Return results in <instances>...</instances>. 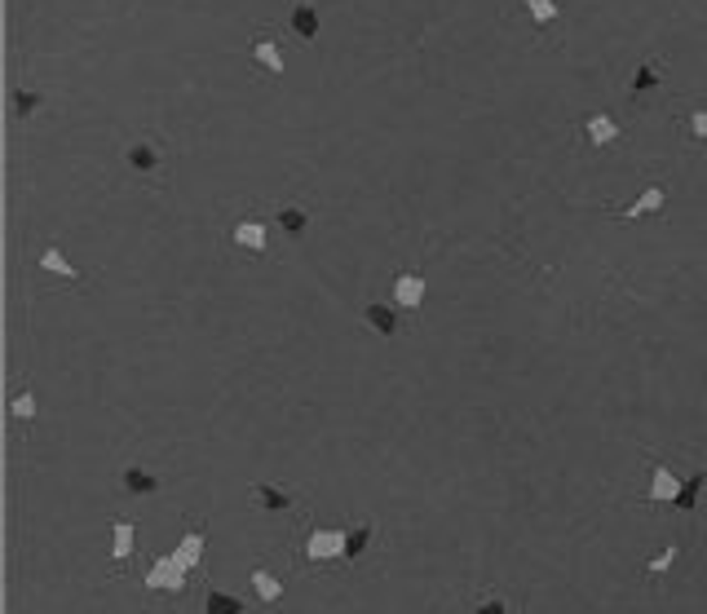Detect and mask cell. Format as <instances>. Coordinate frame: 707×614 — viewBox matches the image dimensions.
<instances>
[{
    "label": "cell",
    "instance_id": "6da1fadb",
    "mask_svg": "<svg viewBox=\"0 0 707 614\" xmlns=\"http://www.w3.org/2000/svg\"><path fill=\"white\" fill-rule=\"evenodd\" d=\"M124 164H128V173H137L142 182H159V177L168 173V150H164L155 137H133V141L124 146Z\"/></svg>",
    "mask_w": 707,
    "mask_h": 614
},
{
    "label": "cell",
    "instance_id": "7a4b0ae2",
    "mask_svg": "<svg viewBox=\"0 0 707 614\" xmlns=\"http://www.w3.org/2000/svg\"><path fill=\"white\" fill-rule=\"evenodd\" d=\"M319 22H323L319 0H288V9H283V31H288L297 44H314V40H319Z\"/></svg>",
    "mask_w": 707,
    "mask_h": 614
},
{
    "label": "cell",
    "instance_id": "3957f363",
    "mask_svg": "<svg viewBox=\"0 0 707 614\" xmlns=\"http://www.w3.org/2000/svg\"><path fill=\"white\" fill-rule=\"evenodd\" d=\"M248 62H252V67H261L270 80H279V76H283V44L274 40V31H270V27H256V36H252V44H248Z\"/></svg>",
    "mask_w": 707,
    "mask_h": 614
},
{
    "label": "cell",
    "instance_id": "277c9868",
    "mask_svg": "<svg viewBox=\"0 0 707 614\" xmlns=\"http://www.w3.org/2000/svg\"><path fill=\"white\" fill-rule=\"evenodd\" d=\"M345 544H350V530L323 526V530H314V535H310L305 557H310V561H345Z\"/></svg>",
    "mask_w": 707,
    "mask_h": 614
},
{
    "label": "cell",
    "instance_id": "5b68a950",
    "mask_svg": "<svg viewBox=\"0 0 707 614\" xmlns=\"http://www.w3.org/2000/svg\"><path fill=\"white\" fill-rule=\"evenodd\" d=\"M150 593H182L186 588V566L177 561V557H159L150 570H146V579H142Z\"/></svg>",
    "mask_w": 707,
    "mask_h": 614
},
{
    "label": "cell",
    "instance_id": "8992f818",
    "mask_svg": "<svg viewBox=\"0 0 707 614\" xmlns=\"http://www.w3.org/2000/svg\"><path fill=\"white\" fill-rule=\"evenodd\" d=\"M389 296H394L398 310H420V305H425V279L411 274V270H402V274H394Z\"/></svg>",
    "mask_w": 707,
    "mask_h": 614
},
{
    "label": "cell",
    "instance_id": "52a82bcc",
    "mask_svg": "<svg viewBox=\"0 0 707 614\" xmlns=\"http://www.w3.org/2000/svg\"><path fill=\"white\" fill-rule=\"evenodd\" d=\"M231 239H235V247L248 252V256H265V247H270V235H265V226H261L256 217H239Z\"/></svg>",
    "mask_w": 707,
    "mask_h": 614
},
{
    "label": "cell",
    "instance_id": "ba28073f",
    "mask_svg": "<svg viewBox=\"0 0 707 614\" xmlns=\"http://www.w3.org/2000/svg\"><path fill=\"white\" fill-rule=\"evenodd\" d=\"M663 208H668V186L650 182V186H646V190H641V195H637V199H632V204H628L619 217H623V222H641V217H650V213H663Z\"/></svg>",
    "mask_w": 707,
    "mask_h": 614
},
{
    "label": "cell",
    "instance_id": "9c48e42d",
    "mask_svg": "<svg viewBox=\"0 0 707 614\" xmlns=\"http://www.w3.org/2000/svg\"><path fill=\"white\" fill-rule=\"evenodd\" d=\"M362 323L376 336H398V327H402V319H398V310L389 301H362Z\"/></svg>",
    "mask_w": 707,
    "mask_h": 614
},
{
    "label": "cell",
    "instance_id": "30bf717a",
    "mask_svg": "<svg viewBox=\"0 0 707 614\" xmlns=\"http://www.w3.org/2000/svg\"><path fill=\"white\" fill-rule=\"evenodd\" d=\"M119 487L133 495V499H142V495H155L164 487V478L159 473H150V469H142V465H124L119 469Z\"/></svg>",
    "mask_w": 707,
    "mask_h": 614
},
{
    "label": "cell",
    "instance_id": "8fae6325",
    "mask_svg": "<svg viewBox=\"0 0 707 614\" xmlns=\"http://www.w3.org/2000/svg\"><path fill=\"white\" fill-rule=\"evenodd\" d=\"M584 137H589L592 146H614L623 137V124L614 120L610 111H592L589 120H584Z\"/></svg>",
    "mask_w": 707,
    "mask_h": 614
},
{
    "label": "cell",
    "instance_id": "7c38bea8",
    "mask_svg": "<svg viewBox=\"0 0 707 614\" xmlns=\"http://www.w3.org/2000/svg\"><path fill=\"white\" fill-rule=\"evenodd\" d=\"M650 504H672L681 495V478L668 469V465H650Z\"/></svg>",
    "mask_w": 707,
    "mask_h": 614
},
{
    "label": "cell",
    "instance_id": "4fadbf2b",
    "mask_svg": "<svg viewBox=\"0 0 707 614\" xmlns=\"http://www.w3.org/2000/svg\"><path fill=\"white\" fill-rule=\"evenodd\" d=\"M36 270H40V274H53V279H67V283H80V270H76L58 247H45V252L36 256Z\"/></svg>",
    "mask_w": 707,
    "mask_h": 614
},
{
    "label": "cell",
    "instance_id": "5bb4252c",
    "mask_svg": "<svg viewBox=\"0 0 707 614\" xmlns=\"http://www.w3.org/2000/svg\"><path fill=\"white\" fill-rule=\"evenodd\" d=\"M659 85H663V67H659L654 58H646V62L632 71V85H628V93H632V98H641V93H654Z\"/></svg>",
    "mask_w": 707,
    "mask_h": 614
},
{
    "label": "cell",
    "instance_id": "9a60e30c",
    "mask_svg": "<svg viewBox=\"0 0 707 614\" xmlns=\"http://www.w3.org/2000/svg\"><path fill=\"white\" fill-rule=\"evenodd\" d=\"M274 217H279V230H283V235H292V239H301V235H305V226H310V213H305L301 204H279V208H274Z\"/></svg>",
    "mask_w": 707,
    "mask_h": 614
},
{
    "label": "cell",
    "instance_id": "2e32d148",
    "mask_svg": "<svg viewBox=\"0 0 707 614\" xmlns=\"http://www.w3.org/2000/svg\"><path fill=\"white\" fill-rule=\"evenodd\" d=\"M248 579H252V593H256V602H265V606H270V602H279V597H283V579H279L274 570L256 566Z\"/></svg>",
    "mask_w": 707,
    "mask_h": 614
},
{
    "label": "cell",
    "instance_id": "e0dca14e",
    "mask_svg": "<svg viewBox=\"0 0 707 614\" xmlns=\"http://www.w3.org/2000/svg\"><path fill=\"white\" fill-rule=\"evenodd\" d=\"M252 499H256L265 513H283V508H292V495L283 491V487H274V482H252Z\"/></svg>",
    "mask_w": 707,
    "mask_h": 614
},
{
    "label": "cell",
    "instance_id": "ac0fdd59",
    "mask_svg": "<svg viewBox=\"0 0 707 614\" xmlns=\"http://www.w3.org/2000/svg\"><path fill=\"white\" fill-rule=\"evenodd\" d=\"M133 535H137L133 521H124V517L111 521V561H116V566H124V561L133 557Z\"/></svg>",
    "mask_w": 707,
    "mask_h": 614
},
{
    "label": "cell",
    "instance_id": "d6986e66",
    "mask_svg": "<svg viewBox=\"0 0 707 614\" xmlns=\"http://www.w3.org/2000/svg\"><path fill=\"white\" fill-rule=\"evenodd\" d=\"M9 107H13L18 120H27L45 107V98H40V89H9Z\"/></svg>",
    "mask_w": 707,
    "mask_h": 614
},
{
    "label": "cell",
    "instance_id": "ffe728a7",
    "mask_svg": "<svg viewBox=\"0 0 707 614\" xmlns=\"http://www.w3.org/2000/svg\"><path fill=\"white\" fill-rule=\"evenodd\" d=\"M4 411H9L13 424H31V420H36V393H31V389H18V393L9 398Z\"/></svg>",
    "mask_w": 707,
    "mask_h": 614
},
{
    "label": "cell",
    "instance_id": "44dd1931",
    "mask_svg": "<svg viewBox=\"0 0 707 614\" xmlns=\"http://www.w3.org/2000/svg\"><path fill=\"white\" fill-rule=\"evenodd\" d=\"M703 487H707V469H699L690 482H681V495H677L672 504H677L681 513H695V508H699V495H703Z\"/></svg>",
    "mask_w": 707,
    "mask_h": 614
},
{
    "label": "cell",
    "instance_id": "7402d4cb",
    "mask_svg": "<svg viewBox=\"0 0 707 614\" xmlns=\"http://www.w3.org/2000/svg\"><path fill=\"white\" fill-rule=\"evenodd\" d=\"M186 570H195L199 566V557H204V535L199 530H191V535H182V544H177V553H173Z\"/></svg>",
    "mask_w": 707,
    "mask_h": 614
},
{
    "label": "cell",
    "instance_id": "603a6c76",
    "mask_svg": "<svg viewBox=\"0 0 707 614\" xmlns=\"http://www.w3.org/2000/svg\"><path fill=\"white\" fill-rule=\"evenodd\" d=\"M204 614H243V597L213 588V593H208V602H204Z\"/></svg>",
    "mask_w": 707,
    "mask_h": 614
},
{
    "label": "cell",
    "instance_id": "cb8c5ba5",
    "mask_svg": "<svg viewBox=\"0 0 707 614\" xmlns=\"http://www.w3.org/2000/svg\"><path fill=\"white\" fill-rule=\"evenodd\" d=\"M376 539V521H362L358 530H350V544H345V561H358L367 553V544Z\"/></svg>",
    "mask_w": 707,
    "mask_h": 614
},
{
    "label": "cell",
    "instance_id": "d4e9b609",
    "mask_svg": "<svg viewBox=\"0 0 707 614\" xmlns=\"http://www.w3.org/2000/svg\"><path fill=\"white\" fill-rule=\"evenodd\" d=\"M522 4H526V13H531L535 27H549V22H557V13H562L557 0H522Z\"/></svg>",
    "mask_w": 707,
    "mask_h": 614
},
{
    "label": "cell",
    "instance_id": "484cf974",
    "mask_svg": "<svg viewBox=\"0 0 707 614\" xmlns=\"http://www.w3.org/2000/svg\"><path fill=\"white\" fill-rule=\"evenodd\" d=\"M473 614H508V606H504L500 597H477V606H473Z\"/></svg>",
    "mask_w": 707,
    "mask_h": 614
},
{
    "label": "cell",
    "instance_id": "4316f807",
    "mask_svg": "<svg viewBox=\"0 0 707 614\" xmlns=\"http://www.w3.org/2000/svg\"><path fill=\"white\" fill-rule=\"evenodd\" d=\"M672 561H677V548H663V553H659V557H654V561H650L646 570H650V575H663V570H668Z\"/></svg>",
    "mask_w": 707,
    "mask_h": 614
},
{
    "label": "cell",
    "instance_id": "83f0119b",
    "mask_svg": "<svg viewBox=\"0 0 707 614\" xmlns=\"http://www.w3.org/2000/svg\"><path fill=\"white\" fill-rule=\"evenodd\" d=\"M690 133H695L699 141H707V107H703V111H695V116H690Z\"/></svg>",
    "mask_w": 707,
    "mask_h": 614
}]
</instances>
